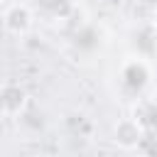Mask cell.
<instances>
[{"label": "cell", "mask_w": 157, "mask_h": 157, "mask_svg": "<svg viewBox=\"0 0 157 157\" xmlns=\"http://www.w3.org/2000/svg\"><path fill=\"white\" fill-rule=\"evenodd\" d=\"M34 20H42L47 25H61L76 17L78 0H27Z\"/></svg>", "instance_id": "3957f363"}, {"label": "cell", "mask_w": 157, "mask_h": 157, "mask_svg": "<svg viewBox=\"0 0 157 157\" xmlns=\"http://www.w3.org/2000/svg\"><path fill=\"white\" fill-rule=\"evenodd\" d=\"M29 96L20 83H5L0 88V113L7 118H20L27 110Z\"/></svg>", "instance_id": "8992f818"}, {"label": "cell", "mask_w": 157, "mask_h": 157, "mask_svg": "<svg viewBox=\"0 0 157 157\" xmlns=\"http://www.w3.org/2000/svg\"><path fill=\"white\" fill-rule=\"evenodd\" d=\"M155 66L147 54H125L113 71V93L118 101L135 105L137 101L152 96Z\"/></svg>", "instance_id": "6da1fadb"}, {"label": "cell", "mask_w": 157, "mask_h": 157, "mask_svg": "<svg viewBox=\"0 0 157 157\" xmlns=\"http://www.w3.org/2000/svg\"><path fill=\"white\" fill-rule=\"evenodd\" d=\"M110 44V32L98 20L74 22L66 34V49L76 61H93Z\"/></svg>", "instance_id": "7a4b0ae2"}, {"label": "cell", "mask_w": 157, "mask_h": 157, "mask_svg": "<svg viewBox=\"0 0 157 157\" xmlns=\"http://www.w3.org/2000/svg\"><path fill=\"white\" fill-rule=\"evenodd\" d=\"M130 118L140 125L145 137H157V96H147V98L137 101L132 105Z\"/></svg>", "instance_id": "52a82bcc"}, {"label": "cell", "mask_w": 157, "mask_h": 157, "mask_svg": "<svg viewBox=\"0 0 157 157\" xmlns=\"http://www.w3.org/2000/svg\"><path fill=\"white\" fill-rule=\"evenodd\" d=\"M113 142L125 150V152H132V150H140L142 140H145V132L140 130V125L132 120V118H120L115 125H113Z\"/></svg>", "instance_id": "5b68a950"}, {"label": "cell", "mask_w": 157, "mask_h": 157, "mask_svg": "<svg viewBox=\"0 0 157 157\" xmlns=\"http://www.w3.org/2000/svg\"><path fill=\"white\" fill-rule=\"evenodd\" d=\"M34 15L27 2H7L2 7V27L12 37H27L34 27Z\"/></svg>", "instance_id": "277c9868"}, {"label": "cell", "mask_w": 157, "mask_h": 157, "mask_svg": "<svg viewBox=\"0 0 157 157\" xmlns=\"http://www.w3.org/2000/svg\"><path fill=\"white\" fill-rule=\"evenodd\" d=\"M135 2H140V5H145L150 10H157V0H135Z\"/></svg>", "instance_id": "ba28073f"}, {"label": "cell", "mask_w": 157, "mask_h": 157, "mask_svg": "<svg viewBox=\"0 0 157 157\" xmlns=\"http://www.w3.org/2000/svg\"><path fill=\"white\" fill-rule=\"evenodd\" d=\"M2 2H5V0H0V5H2Z\"/></svg>", "instance_id": "30bf717a"}, {"label": "cell", "mask_w": 157, "mask_h": 157, "mask_svg": "<svg viewBox=\"0 0 157 157\" xmlns=\"http://www.w3.org/2000/svg\"><path fill=\"white\" fill-rule=\"evenodd\" d=\"M152 39H155V44H157V15H155V20H152Z\"/></svg>", "instance_id": "9c48e42d"}]
</instances>
